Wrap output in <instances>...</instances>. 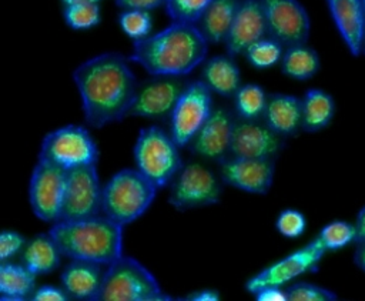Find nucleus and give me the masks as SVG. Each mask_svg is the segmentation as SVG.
Instances as JSON below:
<instances>
[{"mask_svg":"<svg viewBox=\"0 0 365 301\" xmlns=\"http://www.w3.org/2000/svg\"><path fill=\"white\" fill-rule=\"evenodd\" d=\"M180 148L170 131L158 126L144 127L138 131L133 148L135 168L157 188H164L184 164Z\"/></svg>","mask_w":365,"mask_h":301,"instance_id":"39448f33","label":"nucleus"},{"mask_svg":"<svg viewBox=\"0 0 365 301\" xmlns=\"http://www.w3.org/2000/svg\"><path fill=\"white\" fill-rule=\"evenodd\" d=\"M98 146L86 126L66 124L48 131L40 144L38 157L64 170L97 164Z\"/></svg>","mask_w":365,"mask_h":301,"instance_id":"0eeeda50","label":"nucleus"},{"mask_svg":"<svg viewBox=\"0 0 365 301\" xmlns=\"http://www.w3.org/2000/svg\"><path fill=\"white\" fill-rule=\"evenodd\" d=\"M103 301H170L155 275L138 260L121 255L106 265L101 297Z\"/></svg>","mask_w":365,"mask_h":301,"instance_id":"423d86ee","label":"nucleus"},{"mask_svg":"<svg viewBox=\"0 0 365 301\" xmlns=\"http://www.w3.org/2000/svg\"><path fill=\"white\" fill-rule=\"evenodd\" d=\"M212 0H165L164 10L174 23L197 24Z\"/></svg>","mask_w":365,"mask_h":301,"instance_id":"2f4dec72","label":"nucleus"},{"mask_svg":"<svg viewBox=\"0 0 365 301\" xmlns=\"http://www.w3.org/2000/svg\"><path fill=\"white\" fill-rule=\"evenodd\" d=\"M212 108V91L201 80L190 81L168 118V131L181 148L188 147Z\"/></svg>","mask_w":365,"mask_h":301,"instance_id":"9d476101","label":"nucleus"},{"mask_svg":"<svg viewBox=\"0 0 365 301\" xmlns=\"http://www.w3.org/2000/svg\"><path fill=\"white\" fill-rule=\"evenodd\" d=\"M124 227L104 214L58 220L48 233L63 257L108 265L124 252Z\"/></svg>","mask_w":365,"mask_h":301,"instance_id":"7ed1b4c3","label":"nucleus"},{"mask_svg":"<svg viewBox=\"0 0 365 301\" xmlns=\"http://www.w3.org/2000/svg\"><path fill=\"white\" fill-rule=\"evenodd\" d=\"M354 262L361 271L365 272V241L356 244V250L354 254Z\"/></svg>","mask_w":365,"mask_h":301,"instance_id":"79ce46f5","label":"nucleus"},{"mask_svg":"<svg viewBox=\"0 0 365 301\" xmlns=\"http://www.w3.org/2000/svg\"><path fill=\"white\" fill-rule=\"evenodd\" d=\"M362 54H365V39H364V49H362Z\"/></svg>","mask_w":365,"mask_h":301,"instance_id":"c03bdc74","label":"nucleus"},{"mask_svg":"<svg viewBox=\"0 0 365 301\" xmlns=\"http://www.w3.org/2000/svg\"><path fill=\"white\" fill-rule=\"evenodd\" d=\"M157 185L137 168H121L103 185L101 214L128 225L138 220L153 204Z\"/></svg>","mask_w":365,"mask_h":301,"instance_id":"20e7f679","label":"nucleus"},{"mask_svg":"<svg viewBox=\"0 0 365 301\" xmlns=\"http://www.w3.org/2000/svg\"><path fill=\"white\" fill-rule=\"evenodd\" d=\"M67 170L37 158L29 181V203L33 214L44 223L60 220Z\"/></svg>","mask_w":365,"mask_h":301,"instance_id":"9b49d317","label":"nucleus"},{"mask_svg":"<svg viewBox=\"0 0 365 301\" xmlns=\"http://www.w3.org/2000/svg\"><path fill=\"white\" fill-rule=\"evenodd\" d=\"M285 138L269 128L264 120L235 118L230 154L248 158H277Z\"/></svg>","mask_w":365,"mask_h":301,"instance_id":"dca6fc26","label":"nucleus"},{"mask_svg":"<svg viewBox=\"0 0 365 301\" xmlns=\"http://www.w3.org/2000/svg\"><path fill=\"white\" fill-rule=\"evenodd\" d=\"M262 120L284 138L297 136L302 131V100L288 93H269Z\"/></svg>","mask_w":365,"mask_h":301,"instance_id":"412c9836","label":"nucleus"},{"mask_svg":"<svg viewBox=\"0 0 365 301\" xmlns=\"http://www.w3.org/2000/svg\"><path fill=\"white\" fill-rule=\"evenodd\" d=\"M208 54V41L195 24L174 23L158 33L133 41L131 63L150 76L185 77L201 66Z\"/></svg>","mask_w":365,"mask_h":301,"instance_id":"f03ea898","label":"nucleus"},{"mask_svg":"<svg viewBox=\"0 0 365 301\" xmlns=\"http://www.w3.org/2000/svg\"><path fill=\"white\" fill-rule=\"evenodd\" d=\"M220 197L221 178L197 161L184 163L170 183L168 203L177 211L210 207L220 203Z\"/></svg>","mask_w":365,"mask_h":301,"instance_id":"6e6552de","label":"nucleus"},{"mask_svg":"<svg viewBox=\"0 0 365 301\" xmlns=\"http://www.w3.org/2000/svg\"><path fill=\"white\" fill-rule=\"evenodd\" d=\"M302 100V131L318 133L327 128L335 116V100L322 88H308Z\"/></svg>","mask_w":365,"mask_h":301,"instance_id":"393cba45","label":"nucleus"},{"mask_svg":"<svg viewBox=\"0 0 365 301\" xmlns=\"http://www.w3.org/2000/svg\"><path fill=\"white\" fill-rule=\"evenodd\" d=\"M61 257L63 254L57 243L47 231L37 234L30 241H27L21 251V264L27 267L33 274L43 275L57 270Z\"/></svg>","mask_w":365,"mask_h":301,"instance_id":"b1692460","label":"nucleus"},{"mask_svg":"<svg viewBox=\"0 0 365 301\" xmlns=\"http://www.w3.org/2000/svg\"><path fill=\"white\" fill-rule=\"evenodd\" d=\"M200 80L221 97H234L237 90L242 86L241 71L235 57L230 54H218L207 58L201 67Z\"/></svg>","mask_w":365,"mask_h":301,"instance_id":"4be33fe9","label":"nucleus"},{"mask_svg":"<svg viewBox=\"0 0 365 301\" xmlns=\"http://www.w3.org/2000/svg\"><path fill=\"white\" fill-rule=\"evenodd\" d=\"M64 6H71V4H81V3H98L100 0H61Z\"/></svg>","mask_w":365,"mask_h":301,"instance_id":"37998d69","label":"nucleus"},{"mask_svg":"<svg viewBox=\"0 0 365 301\" xmlns=\"http://www.w3.org/2000/svg\"><path fill=\"white\" fill-rule=\"evenodd\" d=\"M121 31L133 41L143 40L153 34V17L145 10H121L118 14Z\"/></svg>","mask_w":365,"mask_h":301,"instance_id":"473e14b6","label":"nucleus"},{"mask_svg":"<svg viewBox=\"0 0 365 301\" xmlns=\"http://www.w3.org/2000/svg\"><path fill=\"white\" fill-rule=\"evenodd\" d=\"M242 0H212L195 24L208 44L225 43Z\"/></svg>","mask_w":365,"mask_h":301,"instance_id":"5701e85b","label":"nucleus"},{"mask_svg":"<svg viewBox=\"0 0 365 301\" xmlns=\"http://www.w3.org/2000/svg\"><path fill=\"white\" fill-rule=\"evenodd\" d=\"M354 224H355V228H356L355 244L365 241V205L358 211Z\"/></svg>","mask_w":365,"mask_h":301,"instance_id":"a19ab883","label":"nucleus"},{"mask_svg":"<svg viewBox=\"0 0 365 301\" xmlns=\"http://www.w3.org/2000/svg\"><path fill=\"white\" fill-rule=\"evenodd\" d=\"M165 0H115L117 7L121 10H154L160 6H164Z\"/></svg>","mask_w":365,"mask_h":301,"instance_id":"4c0bfd02","label":"nucleus"},{"mask_svg":"<svg viewBox=\"0 0 365 301\" xmlns=\"http://www.w3.org/2000/svg\"><path fill=\"white\" fill-rule=\"evenodd\" d=\"M334 24L348 51L358 57L362 54L365 39L364 0H325Z\"/></svg>","mask_w":365,"mask_h":301,"instance_id":"aec40b11","label":"nucleus"},{"mask_svg":"<svg viewBox=\"0 0 365 301\" xmlns=\"http://www.w3.org/2000/svg\"><path fill=\"white\" fill-rule=\"evenodd\" d=\"M288 301H335L336 294L318 284L299 281L287 288Z\"/></svg>","mask_w":365,"mask_h":301,"instance_id":"72a5a7b5","label":"nucleus"},{"mask_svg":"<svg viewBox=\"0 0 365 301\" xmlns=\"http://www.w3.org/2000/svg\"><path fill=\"white\" fill-rule=\"evenodd\" d=\"M235 113L225 107H214L204 126L194 136L188 148L192 154L220 163L231 150V136L235 123Z\"/></svg>","mask_w":365,"mask_h":301,"instance_id":"f3484780","label":"nucleus"},{"mask_svg":"<svg viewBox=\"0 0 365 301\" xmlns=\"http://www.w3.org/2000/svg\"><path fill=\"white\" fill-rule=\"evenodd\" d=\"M130 63L121 53L106 51L84 60L73 70L88 127L103 128L127 117L138 84Z\"/></svg>","mask_w":365,"mask_h":301,"instance_id":"f257e3e1","label":"nucleus"},{"mask_svg":"<svg viewBox=\"0 0 365 301\" xmlns=\"http://www.w3.org/2000/svg\"><path fill=\"white\" fill-rule=\"evenodd\" d=\"M234 113L242 120H262L267 108L268 94L255 83L242 84L234 94Z\"/></svg>","mask_w":365,"mask_h":301,"instance_id":"cd10ccee","label":"nucleus"},{"mask_svg":"<svg viewBox=\"0 0 365 301\" xmlns=\"http://www.w3.org/2000/svg\"><path fill=\"white\" fill-rule=\"evenodd\" d=\"M190 81L175 76H151L138 81L127 117L163 121L170 118Z\"/></svg>","mask_w":365,"mask_h":301,"instance_id":"1a4fd4ad","label":"nucleus"},{"mask_svg":"<svg viewBox=\"0 0 365 301\" xmlns=\"http://www.w3.org/2000/svg\"><path fill=\"white\" fill-rule=\"evenodd\" d=\"M284 54V46L275 39L265 36L261 40L250 46L244 54L248 64L258 70L269 68L281 63Z\"/></svg>","mask_w":365,"mask_h":301,"instance_id":"c85d7f7f","label":"nucleus"},{"mask_svg":"<svg viewBox=\"0 0 365 301\" xmlns=\"http://www.w3.org/2000/svg\"><path fill=\"white\" fill-rule=\"evenodd\" d=\"M275 228L285 238H299L307 230V218L295 208H285L278 214Z\"/></svg>","mask_w":365,"mask_h":301,"instance_id":"f704fd0d","label":"nucleus"},{"mask_svg":"<svg viewBox=\"0 0 365 301\" xmlns=\"http://www.w3.org/2000/svg\"><path fill=\"white\" fill-rule=\"evenodd\" d=\"M103 185L97 164L67 170L60 220H76L101 214Z\"/></svg>","mask_w":365,"mask_h":301,"instance_id":"ddd939ff","label":"nucleus"},{"mask_svg":"<svg viewBox=\"0 0 365 301\" xmlns=\"http://www.w3.org/2000/svg\"><path fill=\"white\" fill-rule=\"evenodd\" d=\"M268 36L259 0H242L225 39V51L232 57L244 56L255 41Z\"/></svg>","mask_w":365,"mask_h":301,"instance_id":"a211bd4d","label":"nucleus"},{"mask_svg":"<svg viewBox=\"0 0 365 301\" xmlns=\"http://www.w3.org/2000/svg\"><path fill=\"white\" fill-rule=\"evenodd\" d=\"M103 267L106 265L93 261L70 260L60 274L61 287L73 300H100L106 271Z\"/></svg>","mask_w":365,"mask_h":301,"instance_id":"6ab92c4d","label":"nucleus"},{"mask_svg":"<svg viewBox=\"0 0 365 301\" xmlns=\"http://www.w3.org/2000/svg\"><path fill=\"white\" fill-rule=\"evenodd\" d=\"M36 290V274L23 264L1 261L0 264V300L23 301Z\"/></svg>","mask_w":365,"mask_h":301,"instance_id":"a878e982","label":"nucleus"},{"mask_svg":"<svg viewBox=\"0 0 365 301\" xmlns=\"http://www.w3.org/2000/svg\"><path fill=\"white\" fill-rule=\"evenodd\" d=\"M63 17L73 30H90L100 24L101 10L98 3H81L64 6Z\"/></svg>","mask_w":365,"mask_h":301,"instance_id":"7c9ffc66","label":"nucleus"},{"mask_svg":"<svg viewBox=\"0 0 365 301\" xmlns=\"http://www.w3.org/2000/svg\"><path fill=\"white\" fill-rule=\"evenodd\" d=\"M321 67L319 54L307 43L285 47L281 58V71L287 77L298 81L312 78Z\"/></svg>","mask_w":365,"mask_h":301,"instance_id":"bb28decb","label":"nucleus"},{"mask_svg":"<svg viewBox=\"0 0 365 301\" xmlns=\"http://www.w3.org/2000/svg\"><path fill=\"white\" fill-rule=\"evenodd\" d=\"M33 301H67L70 300L68 294L64 288H58L54 285H41L34 290L33 295L30 297Z\"/></svg>","mask_w":365,"mask_h":301,"instance_id":"e433bc0d","label":"nucleus"},{"mask_svg":"<svg viewBox=\"0 0 365 301\" xmlns=\"http://www.w3.org/2000/svg\"><path fill=\"white\" fill-rule=\"evenodd\" d=\"M224 184L251 194H267L274 183L275 158H248L227 155L218 163Z\"/></svg>","mask_w":365,"mask_h":301,"instance_id":"2eb2a0df","label":"nucleus"},{"mask_svg":"<svg viewBox=\"0 0 365 301\" xmlns=\"http://www.w3.org/2000/svg\"><path fill=\"white\" fill-rule=\"evenodd\" d=\"M317 238L327 251H335L355 243L356 228L348 221L334 220L321 228Z\"/></svg>","mask_w":365,"mask_h":301,"instance_id":"c756f323","label":"nucleus"},{"mask_svg":"<svg viewBox=\"0 0 365 301\" xmlns=\"http://www.w3.org/2000/svg\"><path fill=\"white\" fill-rule=\"evenodd\" d=\"M264 11L267 33L284 47L307 43L311 20L299 0H259Z\"/></svg>","mask_w":365,"mask_h":301,"instance_id":"4468645a","label":"nucleus"},{"mask_svg":"<svg viewBox=\"0 0 365 301\" xmlns=\"http://www.w3.org/2000/svg\"><path fill=\"white\" fill-rule=\"evenodd\" d=\"M325 252L327 250L315 237L304 247L274 261L272 264L257 272L254 277H251L245 284V290L247 292L254 295L258 290L264 287H282L305 272L317 271Z\"/></svg>","mask_w":365,"mask_h":301,"instance_id":"f8f14e48","label":"nucleus"},{"mask_svg":"<svg viewBox=\"0 0 365 301\" xmlns=\"http://www.w3.org/2000/svg\"><path fill=\"white\" fill-rule=\"evenodd\" d=\"M364 7H365V0H364Z\"/></svg>","mask_w":365,"mask_h":301,"instance_id":"a18cd8bd","label":"nucleus"},{"mask_svg":"<svg viewBox=\"0 0 365 301\" xmlns=\"http://www.w3.org/2000/svg\"><path fill=\"white\" fill-rule=\"evenodd\" d=\"M185 300H188V301H218L220 292L217 290L204 288V290H200V291H195V292L187 295Z\"/></svg>","mask_w":365,"mask_h":301,"instance_id":"ea45409f","label":"nucleus"},{"mask_svg":"<svg viewBox=\"0 0 365 301\" xmlns=\"http://www.w3.org/2000/svg\"><path fill=\"white\" fill-rule=\"evenodd\" d=\"M27 240L16 230H3L0 233V260L7 261L23 251Z\"/></svg>","mask_w":365,"mask_h":301,"instance_id":"c9c22d12","label":"nucleus"},{"mask_svg":"<svg viewBox=\"0 0 365 301\" xmlns=\"http://www.w3.org/2000/svg\"><path fill=\"white\" fill-rule=\"evenodd\" d=\"M257 301H288L287 290H282L277 285H268L261 290H258L254 294Z\"/></svg>","mask_w":365,"mask_h":301,"instance_id":"58836bf2","label":"nucleus"}]
</instances>
